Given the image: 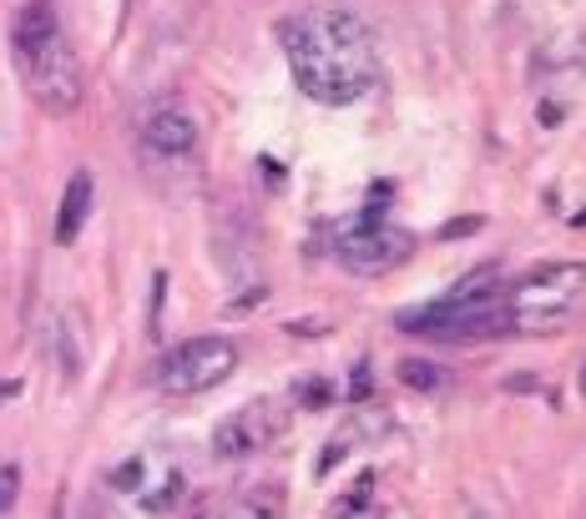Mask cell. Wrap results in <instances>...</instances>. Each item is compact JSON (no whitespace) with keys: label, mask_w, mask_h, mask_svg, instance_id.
Masks as SVG:
<instances>
[{"label":"cell","mask_w":586,"mask_h":519,"mask_svg":"<svg viewBox=\"0 0 586 519\" xmlns=\"http://www.w3.org/2000/svg\"><path fill=\"white\" fill-rule=\"evenodd\" d=\"M15 393H21V383H15V378H0V399H15Z\"/></svg>","instance_id":"cell-17"},{"label":"cell","mask_w":586,"mask_h":519,"mask_svg":"<svg viewBox=\"0 0 586 519\" xmlns=\"http://www.w3.org/2000/svg\"><path fill=\"white\" fill-rule=\"evenodd\" d=\"M501 298H505V283L496 268H480L470 278L450 288L445 298L435 303L415 307L399 318L405 333H425V338H486V333H501Z\"/></svg>","instance_id":"cell-4"},{"label":"cell","mask_w":586,"mask_h":519,"mask_svg":"<svg viewBox=\"0 0 586 519\" xmlns=\"http://www.w3.org/2000/svg\"><path fill=\"white\" fill-rule=\"evenodd\" d=\"M137 474H142V464H121V484H117V489H137Z\"/></svg>","instance_id":"cell-16"},{"label":"cell","mask_w":586,"mask_h":519,"mask_svg":"<svg viewBox=\"0 0 586 519\" xmlns=\"http://www.w3.org/2000/svg\"><path fill=\"white\" fill-rule=\"evenodd\" d=\"M137 142H142L147 162L182 166L192 152H198V121H192L182 107H157V111H147V117H142Z\"/></svg>","instance_id":"cell-8"},{"label":"cell","mask_w":586,"mask_h":519,"mask_svg":"<svg viewBox=\"0 0 586 519\" xmlns=\"http://www.w3.org/2000/svg\"><path fill=\"white\" fill-rule=\"evenodd\" d=\"M238 368V343L203 333V338L178 343L162 364H157V389L172 393V399H192V393L217 389L223 378H233Z\"/></svg>","instance_id":"cell-5"},{"label":"cell","mask_w":586,"mask_h":519,"mask_svg":"<svg viewBox=\"0 0 586 519\" xmlns=\"http://www.w3.org/2000/svg\"><path fill=\"white\" fill-rule=\"evenodd\" d=\"M294 82L319 107H349L380 82V41L370 21L349 6H303L278 21Z\"/></svg>","instance_id":"cell-1"},{"label":"cell","mask_w":586,"mask_h":519,"mask_svg":"<svg viewBox=\"0 0 586 519\" xmlns=\"http://www.w3.org/2000/svg\"><path fill=\"white\" fill-rule=\"evenodd\" d=\"M405 252H409V237L384 223L380 207H370L364 217H354V223H344L334 233L339 268L360 272V278H380V272H390L399 258H405Z\"/></svg>","instance_id":"cell-6"},{"label":"cell","mask_w":586,"mask_h":519,"mask_svg":"<svg viewBox=\"0 0 586 519\" xmlns=\"http://www.w3.org/2000/svg\"><path fill=\"white\" fill-rule=\"evenodd\" d=\"M294 399H299L303 409H329V403H334V383H329V378H303L299 389H294Z\"/></svg>","instance_id":"cell-13"},{"label":"cell","mask_w":586,"mask_h":519,"mask_svg":"<svg viewBox=\"0 0 586 519\" xmlns=\"http://www.w3.org/2000/svg\"><path fill=\"white\" fill-rule=\"evenodd\" d=\"M86 213H92V177L76 172V177L66 182V197H61V213H56V242L61 248H72L76 242V233L86 227Z\"/></svg>","instance_id":"cell-9"},{"label":"cell","mask_w":586,"mask_h":519,"mask_svg":"<svg viewBox=\"0 0 586 519\" xmlns=\"http://www.w3.org/2000/svg\"><path fill=\"white\" fill-rule=\"evenodd\" d=\"M11 46L36 107L51 111V117H72L82 107V61H76L66 31H61V15L51 0H25L11 25Z\"/></svg>","instance_id":"cell-2"},{"label":"cell","mask_w":586,"mask_h":519,"mask_svg":"<svg viewBox=\"0 0 586 519\" xmlns=\"http://www.w3.org/2000/svg\"><path fill=\"white\" fill-rule=\"evenodd\" d=\"M15 495H21V469H15V464H0V515L15 505Z\"/></svg>","instance_id":"cell-14"},{"label":"cell","mask_w":586,"mask_h":519,"mask_svg":"<svg viewBox=\"0 0 586 519\" xmlns=\"http://www.w3.org/2000/svg\"><path fill=\"white\" fill-rule=\"evenodd\" d=\"M223 519H284V489H278V484H268V479L248 484V489L227 505Z\"/></svg>","instance_id":"cell-10"},{"label":"cell","mask_w":586,"mask_h":519,"mask_svg":"<svg viewBox=\"0 0 586 519\" xmlns=\"http://www.w3.org/2000/svg\"><path fill=\"white\" fill-rule=\"evenodd\" d=\"M162 293H168V278L157 272L152 278V333H157V318H162Z\"/></svg>","instance_id":"cell-15"},{"label":"cell","mask_w":586,"mask_h":519,"mask_svg":"<svg viewBox=\"0 0 586 519\" xmlns=\"http://www.w3.org/2000/svg\"><path fill=\"white\" fill-rule=\"evenodd\" d=\"M399 383H409V389H440L445 383V374H440V364H425V358H405L399 364Z\"/></svg>","instance_id":"cell-12"},{"label":"cell","mask_w":586,"mask_h":519,"mask_svg":"<svg viewBox=\"0 0 586 519\" xmlns=\"http://www.w3.org/2000/svg\"><path fill=\"white\" fill-rule=\"evenodd\" d=\"M288 429V403L278 399H253L238 413H227L223 424L213 429V454L217 459H248L258 448L278 444Z\"/></svg>","instance_id":"cell-7"},{"label":"cell","mask_w":586,"mask_h":519,"mask_svg":"<svg viewBox=\"0 0 586 519\" xmlns=\"http://www.w3.org/2000/svg\"><path fill=\"white\" fill-rule=\"evenodd\" d=\"M586 307V262H546L505 283L501 323L511 333H556Z\"/></svg>","instance_id":"cell-3"},{"label":"cell","mask_w":586,"mask_h":519,"mask_svg":"<svg viewBox=\"0 0 586 519\" xmlns=\"http://www.w3.org/2000/svg\"><path fill=\"white\" fill-rule=\"evenodd\" d=\"M51 354H56V364H61V374L66 378H76L82 374V338H72V313H61L56 323H51Z\"/></svg>","instance_id":"cell-11"}]
</instances>
